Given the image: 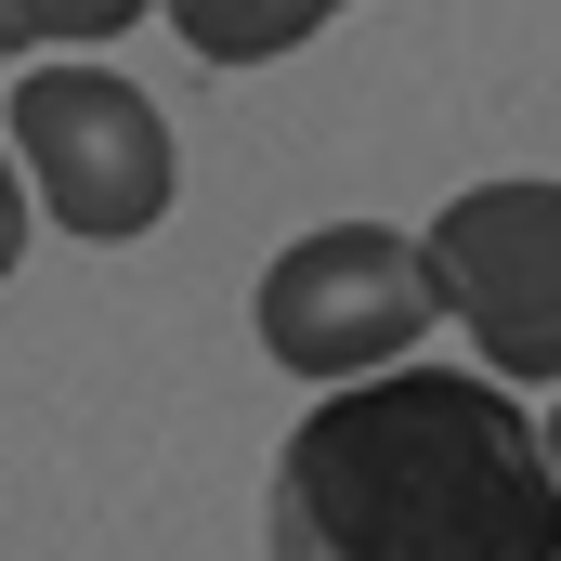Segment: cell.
<instances>
[{"label":"cell","mask_w":561,"mask_h":561,"mask_svg":"<svg viewBox=\"0 0 561 561\" xmlns=\"http://www.w3.org/2000/svg\"><path fill=\"white\" fill-rule=\"evenodd\" d=\"M275 561H561V457L510 379L379 366L340 379L275 457Z\"/></svg>","instance_id":"1"},{"label":"cell","mask_w":561,"mask_h":561,"mask_svg":"<svg viewBox=\"0 0 561 561\" xmlns=\"http://www.w3.org/2000/svg\"><path fill=\"white\" fill-rule=\"evenodd\" d=\"M249 313H262V353L287 379L340 392V379L405 366L419 327H444V262H431V236H392V222H327V236L275 249Z\"/></svg>","instance_id":"2"},{"label":"cell","mask_w":561,"mask_h":561,"mask_svg":"<svg viewBox=\"0 0 561 561\" xmlns=\"http://www.w3.org/2000/svg\"><path fill=\"white\" fill-rule=\"evenodd\" d=\"M0 118H13V157H26V183H39V209L66 236L131 249L170 209V118L131 79H105V66H26V92Z\"/></svg>","instance_id":"3"},{"label":"cell","mask_w":561,"mask_h":561,"mask_svg":"<svg viewBox=\"0 0 561 561\" xmlns=\"http://www.w3.org/2000/svg\"><path fill=\"white\" fill-rule=\"evenodd\" d=\"M431 262L496 379H561V183H470L431 222Z\"/></svg>","instance_id":"4"},{"label":"cell","mask_w":561,"mask_h":561,"mask_svg":"<svg viewBox=\"0 0 561 561\" xmlns=\"http://www.w3.org/2000/svg\"><path fill=\"white\" fill-rule=\"evenodd\" d=\"M157 13L183 26L196 66H275V53H300L340 0H157Z\"/></svg>","instance_id":"5"},{"label":"cell","mask_w":561,"mask_h":561,"mask_svg":"<svg viewBox=\"0 0 561 561\" xmlns=\"http://www.w3.org/2000/svg\"><path fill=\"white\" fill-rule=\"evenodd\" d=\"M144 26V0H0V53H92V39H118Z\"/></svg>","instance_id":"6"},{"label":"cell","mask_w":561,"mask_h":561,"mask_svg":"<svg viewBox=\"0 0 561 561\" xmlns=\"http://www.w3.org/2000/svg\"><path fill=\"white\" fill-rule=\"evenodd\" d=\"M26 157H13V131H0V275H13V249H26V183H13Z\"/></svg>","instance_id":"7"},{"label":"cell","mask_w":561,"mask_h":561,"mask_svg":"<svg viewBox=\"0 0 561 561\" xmlns=\"http://www.w3.org/2000/svg\"><path fill=\"white\" fill-rule=\"evenodd\" d=\"M549 457H561V419H549Z\"/></svg>","instance_id":"8"}]
</instances>
